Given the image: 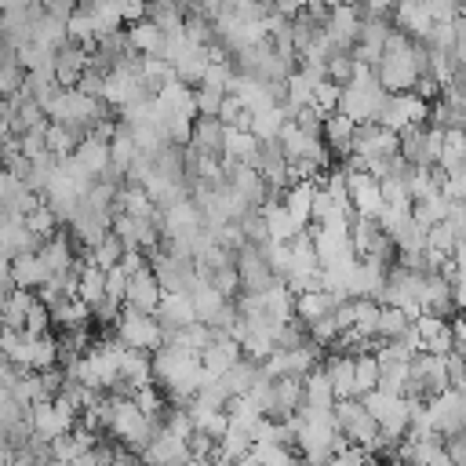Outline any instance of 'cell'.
<instances>
[{"instance_id":"obj_32","label":"cell","mask_w":466,"mask_h":466,"mask_svg":"<svg viewBox=\"0 0 466 466\" xmlns=\"http://www.w3.org/2000/svg\"><path fill=\"white\" fill-rule=\"evenodd\" d=\"M255 375H258V364L240 357V360H233V364L218 375V382H222L226 397H244V393H248V386L255 382Z\"/></svg>"},{"instance_id":"obj_36","label":"cell","mask_w":466,"mask_h":466,"mask_svg":"<svg viewBox=\"0 0 466 466\" xmlns=\"http://www.w3.org/2000/svg\"><path fill=\"white\" fill-rule=\"evenodd\" d=\"M328 382H331V393L335 400H346L353 397V357H331L328 364H320Z\"/></svg>"},{"instance_id":"obj_9","label":"cell","mask_w":466,"mask_h":466,"mask_svg":"<svg viewBox=\"0 0 466 466\" xmlns=\"http://www.w3.org/2000/svg\"><path fill=\"white\" fill-rule=\"evenodd\" d=\"M233 266H237V277H240L244 291H266V288L277 284V277L269 273V266H266V258H262V251L255 244L237 248L233 251Z\"/></svg>"},{"instance_id":"obj_13","label":"cell","mask_w":466,"mask_h":466,"mask_svg":"<svg viewBox=\"0 0 466 466\" xmlns=\"http://www.w3.org/2000/svg\"><path fill=\"white\" fill-rule=\"evenodd\" d=\"M153 317H157V324L164 331H175V328H186L189 320H197L193 302H189L186 291H160V302H157Z\"/></svg>"},{"instance_id":"obj_26","label":"cell","mask_w":466,"mask_h":466,"mask_svg":"<svg viewBox=\"0 0 466 466\" xmlns=\"http://www.w3.org/2000/svg\"><path fill=\"white\" fill-rule=\"evenodd\" d=\"M186 295H189V302H193L197 320H204V324H211V320L218 317V309L226 306V295H222V291H215L204 277H197V280H193V288H189Z\"/></svg>"},{"instance_id":"obj_22","label":"cell","mask_w":466,"mask_h":466,"mask_svg":"<svg viewBox=\"0 0 466 466\" xmlns=\"http://www.w3.org/2000/svg\"><path fill=\"white\" fill-rule=\"evenodd\" d=\"M113 215H131V218H153L157 222V204L146 197L142 186H120L113 193Z\"/></svg>"},{"instance_id":"obj_53","label":"cell","mask_w":466,"mask_h":466,"mask_svg":"<svg viewBox=\"0 0 466 466\" xmlns=\"http://www.w3.org/2000/svg\"><path fill=\"white\" fill-rule=\"evenodd\" d=\"M120 251H124V244H120L113 233H106V237H102V240L91 248V262H95L98 269H109V266H116Z\"/></svg>"},{"instance_id":"obj_10","label":"cell","mask_w":466,"mask_h":466,"mask_svg":"<svg viewBox=\"0 0 466 466\" xmlns=\"http://www.w3.org/2000/svg\"><path fill=\"white\" fill-rule=\"evenodd\" d=\"M411 331H415V339H419V350H426V353L444 357V353L455 350V335H451V328H448V317L419 313V317L411 320Z\"/></svg>"},{"instance_id":"obj_35","label":"cell","mask_w":466,"mask_h":466,"mask_svg":"<svg viewBox=\"0 0 466 466\" xmlns=\"http://www.w3.org/2000/svg\"><path fill=\"white\" fill-rule=\"evenodd\" d=\"M258 215H262V226H266V237H269V240L288 244V240L299 233V229L291 226V218H288V211H284V204H280V200L262 204V208H258Z\"/></svg>"},{"instance_id":"obj_46","label":"cell","mask_w":466,"mask_h":466,"mask_svg":"<svg viewBox=\"0 0 466 466\" xmlns=\"http://www.w3.org/2000/svg\"><path fill=\"white\" fill-rule=\"evenodd\" d=\"M215 451L222 455V459H229V462H237V459H244L248 451H251V433H244V430H233V426H226V433L215 441Z\"/></svg>"},{"instance_id":"obj_8","label":"cell","mask_w":466,"mask_h":466,"mask_svg":"<svg viewBox=\"0 0 466 466\" xmlns=\"http://www.w3.org/2000/svg\"><path fill=\"white\" fill-rule=\"evenodd\" d=\"M109 233L124 244V248H135V251H153L160 244V229L153 218H131V215H113L109 222Z\"/></svg>"},{"instance_id":"obj_33","label":"cell","mask_w":466,"mask_h":466,"mask_svg":"<svg viewBox=\"0 0 466 466\" xmlns=\"http://www.w3.org/2000/svg\"><path fill=\"white\" fill-rule=\"evenodd\" d=\"M124 36H127V47H131L135 55H157L164 33L157 29L153 18H138V22H131V29H127Z\"/></svg>"},{"instance_id":"obj_42","label":"cell","mask_w":466,"mask_h":466,"mask_svg":"<svg viewBox=\"0 0 466 466\" xmlns=\"http://www.w3.org/2000/svg\"><path fill=\"white\" fill-rule=\"evenodd\" d=\"M284 120H288V116L280 113V106H269V109H262V113H251L248 131H251L258 142H269V138H277V135H280Z\"/></svg>"},{"instance_id":"obj_30","label":"cell","mask_w":466,"mask_h":466,"mask_svg":"<svg viewBox=\"0 0 466 466\" xmlns=\"http://www.w3.org/2000/svg\"><path fill=\"white\" fill-rule=\"evenodd\" d=\"M346 302V299H342ZM339 306V299L331 295V291H302V295H295V317L302 320V324H309V320H317V317H324V313H331Z\"/></svg>"},{"instance_id":"obj_64","label":"cell","mask_w":466,"mask_h":466,"mask_svg":"<svg viewBox=\"0 0 466 466\" xmlns=\"http://www.w3.org/2000/svg\"><path fill=\"white\" fill-rule=\"evenodd\" d=\"M33 4H47V0H33Z\"/></svg>"},{"instance_id":"obj_29","label":"cell","mask_w":466,"mask_h":466,"mask_svg":"<svg viewBox=\"0 0 466 466\" xmlns=\"http://www.w3.org/2000/svg\"><path fill=\"white\" fill-rule=\"evenodd\" d=\"M106 269H98L95 262H87V266H76V284H73V295L80 299V302H87V309L95 306V302H102L106 299Z\"/></svg>"},{"instance_id":"obj_63","label":"cell","mask_w":466,"mask_h":466,"mask_svg":"<svg viewBox=\"0 0 466 466\" xmlns=\"http://www.w3.org/2000/svg\"><path fill=\"white\" fill-rule=\"evenodd\" d=\"M357 4H360V7H368L371 15H382L386 7H393V0H357Z\"/></svg>"},{"instance_id":"obj_23","label":"cell","mask_w":466,"mask_h":466,"mask_svg":"<svg viewBox=\"0 0 466 466\" xmlns=\"http://www.w3.org/2000/svg\"><path fill=\"white\" fill-rule=\"evenodd\" d=\"M47 317H51V324H55L58 331H69V328H84L87 317H91V309H87V302H80L76 295H58V299L47 306Z\"/></svg>"},{"instance_id":"obj_25","label":"cell","mask_w":466,"mask_h":466,"mask_svg":"<svg viewBox=\"0 0 466 466\" xmlns=\"http://www.w3.org/2000/svg\"><path fill=\"white\" fill-rule=\"evenodd\" d=\"M47 280V269H44V262L36 258V251H18V255H11V284L15 288H40Z\"/></svg>"},{"instance_id":"obj_40","label":"cell","mask_w":466,"mask_h":466,"mask_svg":"<svg viewBox=\"0 0 466 466\" xmlns=\"http://www.w3.org/2000/svg\"><path fill=\"white\" fill-rule=\"evenodd\" d=\"M76 142H80V135H76L73 127L55 124V120L44 124V149H47V153H55V157H69Z\"/></svg>"},{"instance_id":"obj_44","label":"cell","mask_w":466,"mask_h":466,"mask_svg":"<svg viewBox=\"0 0 466 466\" xmlns=\"http://www.w3.org/2000/svg\"><path fill=\"white\" fill-rule=\"evenodd\" d=\"M131 160H135V142H131L127 127L120 124V127L113 131V138H109V167H113L116 175H124Z\"/></svg>"},{"instance_id":"obj_1","label":"cell","mask_w":466,"mask_h":466,"mask_svg":"<svg viewBox=\"0 0 466 466\" xmlns=\"http://www.w3.org/2000/svg\"><path fill=\"white\" fill-rule=\"evenodd\" d=\"M331 419H335V430L350 441V444H360V448H375L379 441V422L364 411V404L357 397H346V400H335L331 404Z\"/></svg>"},{"instance_id":"obj_54","label":"cell","mask_w":466,"mask_h":466,"mask_svg":"<svg viewBox=\"0 0 466 466\" xmlns=\"http://www.w3.org/2000/svg\"><path fill=\"white\" fill-rule=\"evenodd\" d=\"M204 280H208L215 291H222L226 299H229V295L240 288V277H237V266H233V262H222V266H218V269H211Z\"/></svg>"},{"instance_id":"obj_6","label":"cell","mask_w":466,"mask_h":466,"mask_svg":"<svg viewBox=\"0 0 466 466\" xmlns=\"http://www.w3.org/2000/svg\"><path fill=\"white\" fill-rule=\"evenodd\" d=\"M350 153L360 160H382L397 153V131L382 124H357L350 135Z\"/></svg>"},{"instance_id":"obj_41","label":"cell","mask_w":466,"mask_h":466,"mask_svg":"<svg viewBox=\"0 0 466 466\" xmlns=\"http://www.w3.org/2000/svg\"><path fill=\"white\" fill-rule=\"evenodd\" d=\"M22 226H25V229H29L36 240H47V237L58 229V218H55V211H51L44 200H36V204H33V208L22 215Z\"/></svg>"},{"instance_id":"obj_27","label":"cell","mask_w":466,"mask_h":466,"mask_svg":"<svg viewBox=\"0 0 466 466\" xmlns=\"http://www.w3.org/2000/svg\"><path fill=\"white\" fill-rule=\"evenodd\" d=\"M73 157H76L80 167H87V171L98 178V175L106 171V164H109V142L98 138V135H84V138L73 146Z\"/></svg>"},{"instance_id":"obj_4","label":"cell","mask_w":466,"mask_h":466,"mask_svg":"<svg viewBox=\"0 0 466 466\" xmlns=\"http://www.w3.org/2000/svg\"><path fill=\"white\" fill-rule=\"evenodd\" d=\"M426 113H430V102L415 91H400V95H386L382 109H379V120L382 127L390 131H404V127H415V124H426Z\"/></svg>"},{"instance_id":"obj_14","label":"cell","mask_w":466,"mask_h":466,"mask_svg":"<svg viewBox=\"0 0 466 466\" xmlns=\"http://www.w3.org/2000/svg\"><path fill=\"white\" fill-rule=\"evenodd\" d=\"M87 66H91L87 47L66 40V44L55 51V84H58V87H76V80H80V73H84Z\"/></svg>"},{"instance_id":"obj_21","label":"cell","mask_w":466,"mask_h":466,"mask_svg":"<svg viewBox=\"0 0 466 466\" xmlns=\"http://www.w3.org/2000/svg\"><path fill=\"white\" fill-rule=\"evenodd\" d=\"M222 131H226V124L218 116H197L193 131H189V146L200 157H218L222 153Z\"/></svg>"},{"instance_id":"obj_60","label":"cell","mask_w":466,"mask_h":466,"mask_svg":"<svg viewBox=\"0 0 466 466\" xmlns=\"http://www.w3.org/2000/svg\"><path fill=\"white\" fill-rule=\"evenodd\" d=\"M441 451L448 455L451 466H466V437H462V433H448V437L441 441Z\"/></svg>"},{"instance_id":"obj_20","label":"cell","mask_w":466,"mask_h":466,"mask_svg":"<svg viewBox=\"0 0 466 466\" xmlns=\"http://www.w3.org/2000/svg\"><path fill=\"white\" fill-rule=\"evenodd\" d=\"M197 357H200V368H204L208 375H222L233 360H240V342L229 339V335H215Z\"/></svg>"},{"instance_id":"obj_11","label":"cell","mask_w":466,"mask_h":466,"mask_svg":"<svg viewBox=\"0 0 466 466\" xmlns=\"http://www.w3.org/2000/svg\"><path fill=\"white\" fill-rule=\"evenodd\" d=\"M309 240H313V251H317V262H320V266H328V262H335V258H342V255L353 251L346 222H320V226L309 233Z\"/></svg>"},{"instance_id":"obj_2","label":"cell","mask_w":466,"mask_h":466,"mask_svg":"<svg viewBox=\"0 0 466 466\" xmlns=\"http://www.w3.org/2000/svg\"><path fill=\"white\" fill-rule=\"evenodd\" d=\"M116 342H124L127 350L153 353V350L164 342V328L157 324L153 313H138V309H131V306H120V317H116Z\"/></svg>"},{"instance_id":"obj_28","label":"cell","mask_w":466,"mask_h":466,"mask_svg":"<svg viewBox=\"0 0 466 466\" xmlns=\"http://www.w3.org/2000/svg\"><path fill=\"white\" fill-rule=\"evenodd\" d=\"M204 69H208V55H204V47L186 44V47L171 58V73H175V80H182V84H200Z\"/></svg>"},{"instance_id":"obj_52","label":"cell","mask_w":466,"mask_h":466,"mask_svg":"<svg viewBox=\"0 0 466 466\" xmlns=\"http://www.w3.org/2000/svg\"><path fill=\"white\" fill-rule=\"evenodd\" d=\"M222 95H226V91H218V87H211V84H197V91H193V113H197V116H215Z\"/></svg>"},{"instance_id":"obj_43","label":"cell","mask_w":466,"mask_h":466,"mask_svg":"<svg viewBox=\"0 0 466 466\" xmlns=\"http://www.w3.org/2000/svg\"><path fill=\"white\" fill-rule=\"evenodd\" d=\"M408 328H411V320L404 317V309H397V306H379V320H375V339H379V342L397 339V335H404Z\"/></svg>"},{"instance_id":"obj_12","label":"cell","mask_w":466,"mask_h":466,"mask_svg":"<svg viewBox=\"0 0 466 466\" xmlns=\"http://www.w3.org/2000/svg\"><path fill=\"white\" fill-rule=\"evenodd\" d=\"M157 302H160V284H157L153 269H149V266H142V269L127 273L124 306H131V309H138V313H153V309H157Z\"/></svg>"},{"instance_id":"obj_61","label":"cell","mask_w":466,"mask_h":466,"mask_svg":"<svg viewBox=\"0 0 466 466\" xmlns=\"http://www.w3.org/2000/svg\"><path fill=\"white\" fill-rule=\"evenodd\" d=\"M269 7H273L277 15H284V18H295V15L306 7V0H269Z\"/></svg>"},{"instance_id":"obj_55","label":"cell","mask_w":466,"mask_h":466,"mask_svg":"<svg viewBox=\"0 0 466 466\" xmlns=\"http://www.w3.org/2000/svg\"><path fill=\"white\" fill-rule=\"evenodd\" d=\"M124 288H127V273L120 269V266H109L106 269V299L109 302H116V306H124Z\"/></svg>"},{"instance_id":"obj_50","label":"cell","mask_w":466,"mask_h":466,"mask_svg":"<svg viewBox=\"0 0 466 466\" xmlns=\"http://www.w3.org/2000/svg\"><path fill=\"white\" fill-rule=\"evenodd\" d=\"M328 466H379V455L360 444H346L342 451L328 455Z\"/></svg>"},{"instance_id":"obj_24","label":"cell","mask_w":466,"mask_h":466,"mask_svg":"<svg viewBox=\"0 0 466 466\" xmlns=\"http://www.w3.org/2000/svg\"><path fill=\"white\" fill-rule=\"evenodd\" d=\"M29 426H33V437H40V441H51V437L73 430V422H66V419L55 411L51 400H36V404H29Z\"/></svg>"},{"instance_id":"obj_31","label":"cell","mask_w":466,"mask_h":466,"mask_svg":"<svg viewBox=\"0 0 466 466\" xmlns=\"http://www.w3.org/2000/svg\"><path fill=\"white\" fill-rule=\"evenodd\" d=\"M393 7H397L400 33H408L411 40H422V33L430 29V15H426L422 0H393Z\"/></svg>"},{"instance_id":"obj_5","label":"cell","mask_w":466,"mask_h":466,"mask_svg":"<svg viewBox=\"0 0 466 466\" xmlns=\"http://www.w3.org/2000/svg\"><path fill=\"white\" fill-rule=\"evenodd\" d=\"M149 269H153L160 291H189L193 280H197V266H193V258L167 255L164 248H153V251H149Z\"/></svg>"},{"instance_id":"obj_51","label":"cell","mask_w":466,"mask_h":466,"mask_svg":"<svg viewBox=\"0 0 466 466\" xmlns=\"http://www.w3.org/2000/svg\"><path fill=\"white\" fill-rule=\"evenodd\" d=\"M339 84H331V80H320L317 87H313V95H309V106L320 113V116H328V113H335V106H339Z\"/></svg>"},{"instance_id":"obj_3","label":"cell","mask_w":466,"mask_h":466,"mask_svg":"<svg viewBox=\"0 0 466 466\" xmlns=\"http://www.w3.org/2000/svg\"><path fill=\"white\" fill-rule=\"evenodd\" d=\"M426 404V419H430V430L448 437V433H462V419H466V393L462 390H441L433 397L422 400Z\"/></svg>"},{"instance_id":"obj_49","label":"cell","mask_w":466,"mask_h":466,"mask_svg":"<svg viewBox=\"0 0 466 466\" xmlns=\"http://www.w3.org/2000/svg\"><path fill=\"white\" fill-rule=\"evenodd\" d=\"M353 55L350 51H335V55H328V62H324V80H331V84H350V76H353Z\"/></svg>"},{"instance_id":"obj_48","label":"cell","mask_w":466,"mask_h":466,"mask_svg":"<svg viewBox=\"0 0 466 466\" xmlns=\"http://www.w3.org/2000/svg\"><path fill=\"white\" fill-rule=\"evenodd\" d=\"M455 248H462V237H455V229L448 222H433L426 229V251H437V255H451Z\"/></svg>"},{"instance_id":"obj_34","label":"cell","mask_w":466,"mask_h":466,"mask_svg":"<svg viewBox=\"0 0 466 466\" xmlns=\"http://www.w3.org/2000/svg\"><path fill=\"white\" fill-rule=\"evenodd\" d=\"M353 120L350 116H342V113H328L324 120H320V138H324V146H331L335 153H350V135H353Z\"/></svg>"},{"instance_id":"obj_16","label":"cell","mask_w":466,"mask_h":466,"mask_svg":"<svg viewBox=\"0 0 466 466\" xmlns=\"http://www.w3.org/2000/svg\"><path fill=\"white\" fill-rule=\"evenodd\" d=\"M255 153H258V138L251 131H240V127H226L222 131V167L229 164H255Z\"/></svg>"},{"instance_id":"obj_39","label":"cell","mask_w":466,"mask_h":466,"mask_svg":"<svg viewBox=\"0 0 466 466\" xmlns=\"http://www.w3.org/2000/svg\"><path fill=\"white\" fill-rule=\"evenodd\" d=\"M448 208H451V200L448 197H426V200H411V208H408V215L422 226V229H430L433 222H444V215H448Z\"/></svg>"},{"instance_id":"obj_17","label":"cell","mask_w":466,"mask_h":466,"mask_svg":"<svg viewBox=\"0 0 466 466\" xmlns=\"http://www.w3.org/2000/svg\"><path fill=\"white\" fill-rule=\"evenodd\" d=\"M313 189H317V182H313V178H302V182H291V186L280 193V204H284V211H288V218H291V226H295L299 233L309 226V200H313Z\"/></svg>"},{"instance_id":"obj_45","label":"cell","mask_w":466,"mask_h":466,"mask_svg":"<svg viewBox=\"0 0 466 466\" xmlns=\"http://www.w3.org/2000/svg\"><path fill=\"white\" fill-rule=\"evenodd\" d=\"M375 382H379V360H375V353H357L353 357V397L375 390Z\"/></svg>"},{"instance_id":"obj_38","label":"cell","mask_w":466,"mask_h":466,"mask_svg":"<svg viewBox=\"0 0 466 466\" xmlns=\"http://www.w3.org/2000/svg\"><path fill=\"white\" fill-rule=\"evenodd\" d=\"M350 306H353V324H350V331H353L357 339L371 342V339H375V320H379V302H375V299H350Z\"/></svg>"},{"instance_id":"obj_58","label":"cell","mask_w":466,"mask_h":466,"mask_svg":"<svg viewBox=\"0 0 466 466\" xmlns=\"http://www.w3.org/2000/svg\"><path fill=\"white\" fill-rule=\"evenodd\" d=\"M444 375H448V386H451V390H462V386H466L462 350H451V353H444Z\"/></svg>"},{"instance_id":"obj_56","label":"cell","mask_w":466,"mask_h":466,"mask_svg":"<svg viewBox=\"0 0 466 466\" xmlns=\"http://www.w3.org/2000/svg\"><path fill=\"white\" fill-rule=\"evenodd\" d=\"M47 324H51V317H47V306L36 299V302L29 306V313H25V324H22V331H25V335H47Z\"/></svg>"},{"instance_id":"obj_19","label":"cell","mask_w":466,"mask_h":466,"mask_svg":"<svg viewBox=\"0 0 466 466\" xmlns=\"http://www.w3.org/2000/svg\"><path fill=\"white\" fill-rule=\"evenodd\" d=\"M36 258L44 262V269H47V277L51 273H66V269H73L76 266V258H73V244H69V237L66 233H51L47 240H40L36 244Z\"/></svg>"},{"instance_id":"obj_47","label":"cell","mask_w":466,"mask_h":466,"mask_svg":"<svg viewBox=\"0 0 466 466\" xmlns=\"http://www.w3.org/2000/svg\"><path fill=\"white\" fill-rule=\"evenodd\" d=\"M182 40L193 44V47H208V44L215 40V33H211V18L189 11V15L182 18Z\"/></svg>"},{"instance_id":"obj_18","label":"cell","mask_w":466,"mask_h":466,"mask_svg":"<svg viewBox=\"0 0 466 466\" xmlns=\"http://www.w3.org/2000/svg\"><path fill=\"white\" fill-rule=\"evenodd\" d=\"M157 215H160V233H164V237H171V233H189V229H200V226H204V222H200V211H197V204H193L189 197H182V200L160 208Z\"/></svg>"},{"instance_id":"obj_15","label":"cell","mask_w":466,"mask_h":466,"mask_svg":"<svg viewBox=\"0 0 466 466\" xmlns=\"http://www.w3.org/2000/svg\"><path fill=\"white\" fill-rule=\"evenodd\" d=\"M146 382H153L149 353L124 346V357H120V368H116V386L124 390V397H131V390H138V386H146Z\"/></svg>"},{"instance_id":"obj_37","label":"cell","mask_w":466,"mask_h":466,"mask_svg":"<svg viewBox=\"0 0 466 466\" xmlns=\"http://www.w3.org/2000/svg\"><path fill=\"white\" fill-rule=\"evenodd\" d=\"M29 44H36V47H47V51H58L62 44H66V22H58V18H51V15H36V22H33V36H29Z\"/></svg>"},{"instance_id":"obj_59","label":"cell","mask_w":466,"mask_h":466,"mask_svg":"<svg viewBox=\"0 0 466 466\" xmlns=\"http://www.w3.org/2000/svg\"><path fill=\"white\" fill-rule=\"evenodd\" d=\"M22 66L18 62H4L0 66V98H7V95H15L18 87H22Z\"/></svg>"},{"instance_id":"obj_62","label":"cell","mask_w":466,"mask_h":466,"mask_svg":"<svg viewBox=\"0 0 466 466\" xmlns=\"http://www.w3.org/2000/svg\"><path fill=\"white\" fill-rule=\"evenodd\" d=\"M69 466H102V462H98V455H95V448H87V451H80V455H73V459H69Z\"/></svg>"},{"instance_id":"obj_7","label":"cell","mask_w":466,"mask_h":466,"mask_svg":"<svg viewBox=\"0 0 466 466\" xmlns=\"http://www.w3.org/2000/svg\"><path fill=\"white\" fill-rule=\"evenodd\" d=\"M360 11H357V4H335V7H328V15H324V36L335 44V51H350L353 44H357V29H360Z\"/></svg>"},{"instance_id":"obj_57","label":"cell","mask_w":466,"mask_h":466,"mask_svg":"<svg viewBox=\"0 0 466 466\" xmlns=\"http://www.w3.org/2000/svg\"><path fill=\"white\" fill-rule=\"evenodd\" d=\"M229 76H233V62L226 58V62H208V69H204V76H200V84H211V87H218V91H226V84H229Z\"/></svg>"}]
</instances>
